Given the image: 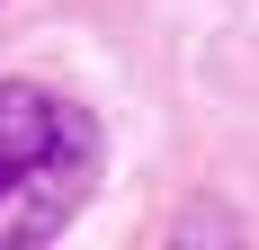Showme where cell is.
I'll return each mask as SVG.
<instances>
[{"instance_id":"cell-2","label":"cell","mask_w":259,"mask_h":250,"mask_svg":"<svg viewBox=\"0 0 259 250\" xmlns=\"http://www.w3.org/2000/svg\"><path fill=\"white\" fill-rule=\"evenodd\" d=\"M170 250H241V215L224 197H197L179 224H170Z\"/></svg>"},{"instance_id":"cell-1","label":"cell","mask_w":259,"mask_h":250,"mask_svg":"<svg viewBox=\"0 0 259 250\" xmlns=\"http://www.w3.org/2000/svg\"><path fill=\"white\" fill-rule=\"evenodd\" d=\"M107 134L45 80H0V250H45L99 197Z\"/></svg>"}]
</instances>
